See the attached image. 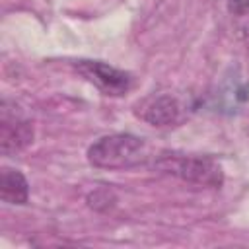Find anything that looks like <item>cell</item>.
Wrapping results in <instances>:
<instances>
[{"label":"cell","instance_id":"cell-1","mask_svg":"<svg viewBox=\"0 0 249 249\" xmlns=\"http://www.w3.org/2000/svg\"><path fill=\"white\" fill-rule=\"evenodd\" d=\"M144 142L134 134H109L93 142L88 150V161L99 169H124L142 160Z\"/></svg>","mask_w":249,"mask_h":249},{"label":"cell","instance_id":"cell-2","mask_svg":"<svg viewBox=\"0 0 249 249\" xmlns=\"http://www.w3.org/2000/svg\"><path fill=\"white\" fill-rule=\"evenodd\" d=\"M156 167L163 173H169L183 181H189L195 185H204V187H220L224 181L220 163H216L212 158H206V156H189V154L167 152V154L160 156Z\"/></svg>","mask_w":249,"mask_h":249},{"label":"cell","instance_id":"cell-3","mask_svg":"<svg viewBox=\"0 0 249 249\" xmlns=\"http://www.w3.org/2000/svg\"><path fill=\"white\" fill-rule=\"evenodd\" d=\"M76 70L105 95H123L132 86V76L101 60H78Z\"/></svg>","mask_w":249,"mask_h":249},{"label":"cell","instance_id":"cell-4","mask_svg":"<svg viewBox=\"0 0 249 249\" xmlns=\"http://www.w3.org/2000/svg\"><path fill=\"white\" fill-rule=\"evenodd\" d=\"M33 140L31 123L18 111L14 105L8 107V101H2L0 107V150L4 156L23 150Z\"/></svg>","mask_w":249,"mask_h":249},{"label":"cell","instance_id":"cell-5","mask_svg":"<svg viewBox=\"0 0 249 249\" xmlns=\"http://www.w3.org/2000/svg\"><path fill=\"white\" fill-rule=\"evenodd\" d=\"M179 111H181V107L175 97L160 95L146 103V107L142 111V119L154 126H167L179 119Z\"/></svg>","mask_w":249,"mask_h":249},{"label":"cell","instance_id":"cell-6","mask_svg":"<svg viewBox=\"0 0 249 249\" xmlns=\"http://www.w3.org/2000/svg\"><path fill=\"white\" fill-rule=\"evenodd\" d=\"M29 196V185L21 171L2 167L0 171V198L10 204H25Z\"/></svg>","mask_w":249,"mask_h":249},{"label":"cell","instance_id":"cell-7","mask_svg":"<svg viewBox=\"0 0 249 249\" xmlns=\"http://www.w3.org/2000/svg\"><path fill=\"white\" fill-rule=\"evenodd\" d=\"M228 10L235 16L249 14V0H228Z\"/></svg>","mask_w":249,"mask_h":249}]
</instances>
